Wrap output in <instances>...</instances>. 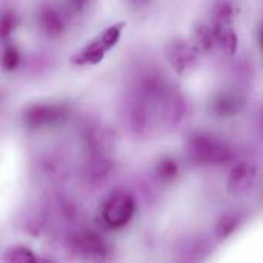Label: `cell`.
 <instances>
[{"instance_id": "1", "label": "cell", "mask_w": 263, "mask_h": 263, "mask_svg": "<svg viewBox=\"0 0 263 263\" xmlns=\"http://www.w3.org/2000/svg\"><path fill=\"white\" fill-rule=\"evenodd\" d=\"M125 25H126V22H117V23H112L111 26H108L102 34L96 35L89 43H86L83 48H80L72 55L71 62L79 66L100 63L105 59V55L117 45Z\"/></svg>"}, {"instance_id": "2", "label": "cell", "mask_w": 263, "mask_h": 263, "mask_svg": "<svg viewBox=\"0 0 263 263\" xmlns=\"http://www.w3.org/2000/svg\"><path fill=\"white\" fill-rule=\"evenodd\" d=\"M186 153L199 165H220L233 157L231 149L223 142L206 134L191 136L186 142Z\"/></svg>"}, {"instance_id": "3", "label": "cell", "mask_w": 263, "mask_h": 263, "mask_svg": "<svg viewBox=\"0 0 263 263\" xmlns=\"http://www.w3.org/2000/svg\"><path fill=\"white\" fill-rule=\"evenodd\" d=\"M136 213L134 197L128 193H116L108 197L102 206V219L112 230L126 227Z\"/></svg>"}, {"instance_id": "4", "label": "cell", "mask_w": 263, "mask_h": 263, "mask_svg": "<svg viewBox=\"0 0 263 263\" xmlns=\"http://www.w3.org/2000/svg\"><path fill=\"white\" fill-rule=\"evenodd\" d=\"M233 17V5L230 2H222L214 12V20L211 25L216 35V43L220 45L228 54H234L237 51V34L234 31Z\"/></svg>"}, {"instance_id": "5", "label": "cell", "mask_w": 263, "mask_h": 263, "mask_svg": "<svg viewBox=\"0 0 263 263\" xmlns=\"http://www.w3.org/2000/svg\"><path fill=\"white\" fill-rule=\"evenodd\" d=\"M165 51L171 66L182 76L190 74L199 63V48L193 42L174 39L166 45Z\"/></svg>"}, {"instance_id": "6", "label": "cell", "mask_w": 263, "mask_h": 263, "mask_svg": "<svg viewBox=\"0 0 263 263\" xmlns=\"http://www.w3.org/2000/svg\"><path fill=\"white\" fill-rule=\"evenodd\" d=\"M254 182L256 168L248 162H240L231 170L227 182V190L231 196H243L253 188Z\"/></svg>"}, {"instance_id": "7", "label": "cell", "mask_w": 263, "mask_h": 263, "mask_svg": "<svg viewBox=\"0 0 263 263\" xmlns=\"http://www.w3.org/2000/svg\"><path fill=\"white\" fill-rule=\"evenodd\" d=\"M63 114L65 109L57 105H32L23 112V120L29 128H42L55 123Z\"/></svg>"}, {"instance_id": "8", "label": "cell", "mask_w": 263, "mask_h": 263, "mask_svg": "<svg viewBox=\"0 0 263 263\" xmlns=\"http://www.w3.org/2000/svg\"><path fill=\"white\" fill-rule=\"evenodd\" d=\"M40 29L49 35V37H57L65 31V18L60 14L59 9H55L54 6H42L37 15Z\"/></svg>"}, {"instance_id": "9", "label": "cell", "mask_w": 263, "mask_h": 263, "mask_svg": "<svg viewBox=\"0 0 263 263\" xmlns=\"http://www.w3.org/2000/svg\"><path fill=\"white\" fill-rule=\"evenodd\" d=\"M239 223H240L239 214H234V213L223 214L219 219V222L216 223V236L219 239H227L228 236H231L237 230Z\"/></svg>"}, {"instance_id": "10", "label": "cell", "mask_w": 263, "mask_h": 263, "mask_svg": "<svg viewBox=\"0 0 263 263\" xmlns=\"http://www.w3.org/2000/svg\"><path fill=\"white\" fill-rule=\"evenodd\" d=\"M194 43L199 49L208 51L216 45V35L213 31V26L208 25H199L194 29Z\"/></svg>"}, {"instance_id": "11", "label": "cell", "mask_w": 263, "mask_h": 263, "mask_svg": "<svg viewBox=\"0 0 263 263\" xmlns=\"http://www.w3.org/2000/svg\"><path fill=\"white\" fill-rule=\"evenodd\" d=\"M156 174L162 182H171L176 179V176L179 174V166L176 160L171 159H165L162 162H159L157 168H156Z\"/></svg>"}, {"instance_id": "12", "label": "cell", "mask_w": 263, "mask_h": 263, "mask_svg": "<svg viewBox=\"0 0 263 263\" xmlns=\"http://www.w3.org/2000/svg\"><path fill=\"white\" fill-rule=\"evenodd\" d=\"M3 260L5 262H18V263H25V262H35V256L25 247H12L9 248L5 256H3Z\"/></svg>"}, {"instance_id": "13", "label": "cell", "mask_w": 263, "mask_h": 263, "mask_svg": "<svg viewBox=\"0 0 263 263\" xmlns=\"http://www.w3.org/2000/svg\"><path fill=\"white\" fill-rule=\"evenodd\" d=\"M80 248L86 253V254H96L100 256L103 253V245L100 242V239L94 234H85L80 242H79Z\"/></svg>"}, {"instance_id": "14", "label": "cell", "mask_w": 263, "mask_h": 263, "mask_svg": "<svg viewBox=\"0 0 263 263\" xmlns=\"http://www.w3.org/2000/svg\"><path fill=\"white\" fill-rule=\"evenodd\" d=\"M2 63H3V68L8 69V71H12L18 66L20 63V54L17 51L15 46L12 45H8L5 46L3 49V55H2Z\"/></svg>"}, {"instance_id": "15", "label": "cell", "mask_w": 263, "mask_h": 263, "mask_svg": "<svg viewBox=\"0 0 263 263\" xmlns=\"http://www.w3.org/2000/svg\"><path fill=\"white\" fill-rule=\"evenodd\" d=\"M237 105H239V102L234 97L223 96V97H220L216 102V111L220 116H231L233 112H237L239 111V106Z\"/></svg>"}, {"instance_id": "16", "label": "cell", "mask_w": 263, "mask_h": 263, "mask_svg": "<svg viewBox=\"0 0 263 263\" xmlns=\"http://www.w3.org/2000/svg\"><path fill=\"white\" fill-rule=\"evenodd\" d=\"M15 28V17L12 12H5L2 15V35L3 37H8L12 29Z\"/></svg>"}, {"instance_id": "17", "label": "cell", "mask_w": 263, "mask_h": 263, "mask_svg": "<svg viewBox=\"0 0 263 263\" xmlns=\"http://www.w3.org/2000/svg\"><path fill=\"white\" fill-rule=\"evenodd\" d=\"M128 2L136 8H142V6H146L151 0H128Z\"/></svg>"}, {"instance_id": "18", "label": "cell", "mask_w": 263, "mask_h": 263, "mask_svg": "<svg viewBox=\"0 0 263 263\" xmlns=\"http://www.w3.org/2000/svg\"><path fill=\"white\" fill-rule=\"evenodd\" d=\"M260 46H262V49H263V26H262V29H260Z\"/></svg>"}, {"instance_id": "19", "label": "cell", "mask_w": 263, "mask_h": 263, "mask_svg": "<svg viewBox=\"0 0 263 263\" xmlns=\"http://www.w3.org/2000/svg\"><path fill=\"white\" fill-rule=\"evenodd\" d=\"M262 128H263V114H262Z\"/></svg>"}]
</instances>
